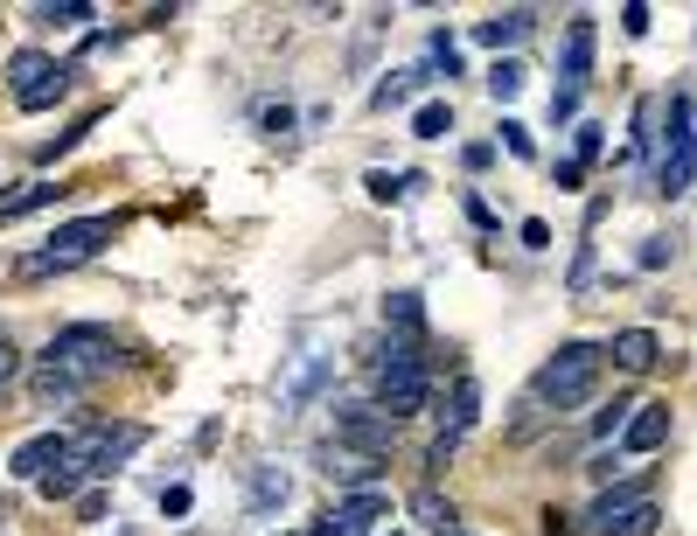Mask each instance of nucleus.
Returning a JSON list of instances; mask_svg holds the SVG:
<instances>
[{"instance_id":"obj_1","label":"nucleus","mask_w":697,"mask_h":536,"mask_svg":"<svg viewBox=\"0 0 697 536\" xmlns=\"http://www.w3.org/2000/svg\"><path fill=\"white\" fill-rule=\"evenodd\" d=\"M119 363V342H112V328H63L50 349H42V369L29 376V390L35 397H77L84 384H98L105 369Z\"/></svg>"},{"instance_id":"obj_2","label":"nucleus","mask_w":697,"mask_h":536,"mask_svg":"<svg viewBox=\"0 0 697 536\" xmlns=\"http://www.w3.org/2000/svg\"><path fill=\"white\" fill-rule=\"evenodd\" d=\"M600 369H607V349H593V342H565L551 363L537 369L530 397H537V405H551V411H572V405H586V397H593Z\"/></svg>"},{"instance_id":"obj_3","label":"nucleus","mask_w":697,"mask_h":536,"mask_svg":"<svg viewBox=\"0 0 697 536\" xmlns=\"http://www.w3.org/2000/svg\"><path fill=\"white\" fill-rule=\"evenodd\" d=\"M112 231H119L112 216H77V223H63V231H56L50 244H42V251H29V258H21L14 272H21V279H50V272H71V265L98 258L105 244H112Z\"/></svg>"},{"instance_id":"obj_4","label":"nucleus","mask_w":697,"mask_h":536,"mask_svg":"<svg viewBox=\"0 0 697 536\" xmlns=\"http://www.w3.org/2000/svg\"><path fill=\"white\" fill-rule=\"evenodd\" d=\"M697 182V105L690 92L669 98V140H663V161H656V189L663 195H684Z\"/></svg>"},{"instance_id":"obj_5","label":"nucleus","mask_w":697,"mask_h":536,"mask_svg":"<svg viewBox=\"0 0 697 536\" xmlns=\"http://www.w3.org/2000/svg\"><path fill=\"white\" fill-rule=\"evenodd\" d=\"M8 92H14L21 111H50L63 92H71V63H56L42 50H14L8 56Z\"/></svg>"},{"instance_id":"obj_6","label":"nucleus","mask_w":697,"mask_h":536,"mask_svg":"<svg viewBox=\"0 0 697 536\" xmlns=\"http://www.w3.org/2000/svg\"><path fill=\"white\" fill-rule=\"evenodd\" d=\"M656 502L642 495V487H614V495L593 502V516H586V529L593 536H656Z\"/></svg>"},{"instance_id":"obj_7","label":"nucleus","mask_w":697,"mask_h":536,"mask_svg":"<svg viewBox=\"0 0 697 536\" xmlns=\"http://www.w3.org/2000/svg\"><path fill=\"white\" fill-rule=\"evenodd\" d=\"M140 439H147L140 426H105V418H92L84 432H71V460L84 467V474H112V467L133 453Z\"/></svg>"},{"instance_id":"obj_8","label":"nucleus","mask_w":697,"mask_h":536,"mask_svg":"<svg viewBox=\"0 0 697 536\" xmlns=\"http://www.w3.org/2000/svg\"><path fill=\"white\" fill-rule=\"evenodd\" d=\"M593 14H579L572 21V29H565V63H558V71H565V84H558V92H551V119H572V111H579V92H586V71H593Z\"/></svg>"},{"instance_id":"obj_9","label":"nucleus","mask_w":697,"mask_h":536,"mask_svg":"<svg viewBox=\"0 0 697 536\" xmlns=\"http://www.w3.org/2000/svg\"><path fill=\"white\" fill-rule=\"evenodd\" d=\"M335 446H356V453L384 460L390 453V418L377 405H335Z\"/></svg>"},{"instance_id":"obj_10","label":"nucleus","mask_w":697,"mask_h":536,"mask_svg":"<svg viewBox=\"0 0 697 536\" xmlns=\"http://www.w3.org/2000/svg\"><path fill=\"white\" fill-rule=\"evenodd\" d=\"M390 516V502L377 495V487H363V495H349V502H335L329 508V516H321L314 523V536H369V529H377Z\"/></svg>"},{"instance_id":"obj_11","label":"nucleus","mask_w":697,"mask_h":536,"mask_svg":"<svg viewBox=\"0 0 697 536\" xmlns=\"http://www.w3.org/2000/svg\"><path fill=\"white\" fill-rule=\"evenodd\" d=\"M377 397H384V418L426 411V363H390V369H377Z\"/></svg>"},{"instance_id":"obj_12","label":"nucleus","mask_w":697,"mask_h":536,"mask_svg":"<svg viewBox=\"0 0 697 536\" xmlns=\"http://www.w3.org/2000/svg\"><path fill=\"white\" fill-rule=\"evenodd\" d=\"M663 439H669V405L648 397V405H635V418L621 426V453H656Z\"/></svg>"},{"instance_id":"obj_13","label":"nucleus","mask_w":697,"mask_h":536,"mask_svg":"<svg viewBox=\"0 0 697 536\" xmlns=\"http://www.w3.org/2000/svg\"><path fill=\"white\" fill-rule=\"evenodd\" d=\"M63 453H71V439H63V432H35V439H21V446H14L8 474H21V481H42V474H50V467H56Z\"/></svg>"},{"instance_id":"obj_14","label":"nucleus","mask_w":697,"mask_h":536,"mask_svg":"<svg viewBox=\"0 0 697 536\" xmlns=\"http://www.w3.org/2000/svg\"><path fill=\"white\" fill-rule=\"evenodd\" d=\"M314 460H321V474H329V481H349V487H369V481H377V474H384V460H369V453H356V446H335V439H329V446H321V453H314Z\"/></svg>"},{"instance_id":"obj_15","label":"nucleus","mask_w":697,"mask_h":536,"mask_svg":"<svg viewBox=\"0 0 697 536\" xmlns=\"http://www.w3.org/2000/svg\"><path fill=\"white\" fill-rule=\"evenodd\" d=\"M530 8H503V14H489V21H474V42H489V50H510V42L530 35Z\"/></svg>"},{"instance_id":"obj_16","label":"nucleus","mask_w":697,"mask_h":536,"mask_svg":"<svg viewBox=\"0 0 697 536\" xmlns=\"http://www.w3.org/2000/svg\"><path fill=\"white\" fill-rule=\"evenodd\" d=\"M607 355H614V363L621 369H656V355H663V342H656V334H648V328H628V334H614V349H607Z\"/></svg>"},{"instance_id":"obj_17","label":"nucleus","mask_w":697,"mask_h":536,"mask_svg":"<svg viewBox=\"0 0 697 536\" xmlns=\"http://www.w3.org/2000/svg\"><path fill=\"white\" fill-rule=\"evenodd\" d=\"M411 516H419L432 536H447V529H461V516H453V502H440V487H419L411 495Z\"/></svg>"},{"instance_id":"obj_18","label":"nucleus","mask_w":697,"mask_h":536,"mask_svg":"<svg viewBox=\"0 0 697 536\" xmlns=\"http://www.w3.org/2000/svg\"><path fill=\"white\" fill-rule=\"evenodd\" d=\"M384 321H390V328H405V342H419V334H426V307H419V293H390V300H384Z\"/></svg>"},{"instance_id":"obj_19","label":"nucleus","mask_w":697,"mask_h":536,"mask_svg":"<svg viewBox=\"0 0 697 536\" xmlns=\"http://www.w3.org/2000/svg\"><path fill=\"white\" fill-rule=\"evenodd\" d=\"M35 487H42L50 502H77V487H84V467H77L71 453H63V460H56V467H50V474H42Z\"/></svg>"},{"instance_id":"obj_20","label":"nucleus","mask_w":697,"mask_h":536,"mask_svg":"<svg viewBox=\"0 0 697 536\" xmlns=\"http://www.w3.org/2000/svg\"><path fill=\"white\" fill-rule=\"evenodd\" d=\"M474 411H482V384H474V376H461V384H453V411H447V432L461 439V432L474 426Z\"/></svg>"},{"instance_id":"obj_21","label":"nucleus","mask_w":697,"mask_h":536,"mask_svg":"<svg viewBox=\"0 0 697 536\" xmlns=\"http://www.w3.org/2000/svg\"><path fill=\"white\" fill-rule=\"evenodd\" d=\"M287 474H279V467H251V508H258V516H266V508H279V502H287Z\"/></svg>"},{"instance_id":"obj_22","label":"nucleus","mask_w":697,"mask_h":536,"mask_svg":"<svg viewBox=\"0 0 697 536\" xmlns=\"http://www.w3.org/2000/svg\"><path fill=\"white\" fill-rule=\"evenodd\" d=\"M56 182H29V189H14V195H0V223L8 216H29V210H42V203H56Z\"/></svg>"},{"instance_id":"obj_23","label":"nucleus","mask_w":697,"mask_h":536,"mask_svg":"<svg viewBox=\"0 0 697 536\" xmlns=\"http://www.w3.org/2000/svg\"><path fill=\"white\" fill-rule=\"evenodd\" d=\"M447 132H453V105L432 98V105L411 111V140H447Z\"/></svg>"},{"instance_id":"obj_24","label":"nucleus","mask_w":697,"mask_h":536,"mask_svg":"<svg viewBox=\"0 0 697 536\" xmlns=\"http://www.w3.org/2000/svg\"><path fill=\"white\" fill-rule=\"evenodd\" d=\"M419 84H426V71H398V77H384V84H377V111H390V105H405L411 92H419Z\"/></svg>"},{"instance_id":"obj_25","label":"nucleus","mask_w":697,"mask_h":536,"mask_svg":"<svg viewBox=\"0 0 697 536\" xmlns=\"http://www.w3.org/2000/svg\"><path fill=\"white\" fill-rule=\"evenodd\" d=\"M321 376H329V363H321V355H308V363L293 369V384H287V405H300V397H314V390H321Z\"/></svg>"},{"instance_id":"obj_26","label":"nucleus","mask_w":697,"mask_h":536,"mask_svg":"<svg viewBox=\"0 0 697 536\" xmlns=\"http://www.w3.org/2000/svg\"><path fill=\"white\" fill-rule=\"evenodd\" d=\"M489 92H495V98H503V105H510V98L523 92V63H510V56H495V71H489Z\"/></svg>"},{"instance_id":"obj_27","label":"nucleus","mask_w":697,"mask_h":536,"mask_svg":"<svg viewBox=\"0 0 697 536\" xmlns=\"http://www.w3.org/2000/svg\"><path fill=\"white\" fill-rule=\"evenodd\" d=\"M363 189L377 195V203H398V195L411 189V174H384V168H369V174H363Z\"/></svg>"},{"instance_id":"obj_28","label":"nucleus","mask_w":697,"mask_h":536,"mask_svg":"<svg viewBox=\"0 0 697 536\" xmlns=\"http://www.w3.org/2000/svg\"><path fill=\"white\" fill-rule=\"evenodd\" d=\"M35 21H50V29H77V21H92L84 0H63V8H35Z\"/></svg>"},{"instance_id":"obj_29","label":"nucleus","mask_w":697,"mask_h":536,"mask_svg":"<svg viewBox=\"0 0 697 536\" xmlns=\"http://www.w3.org/2000/svg\"><path fill=\"white\" fill-rule=\"evenodd\" d=\"M669 251H677V244H669V237H648L635 265H642V272H656V265H669Z\"/></svg>"},{"instance_id":"obj_30","label":"nucleus","mask_w":697,"mask_h":536,"mask_svg":"<svg viewBox=\"0 0 697 536\" xmlns=\"http://www.w3.org/2000/svg\"><path fill=\"white\" fill-rule=\"evenodd\" d=\"M503 147L516 153V161H530V153H537V147H530V132H523L516 119H503Z\"/></svg>"},{"instance_id":"obj_31","label":"nucleus","mask_w":697,"mask_h":536,"mask_svg":"<svg viewBox=\"0 0 697 536\" xmlns=\"http://www.w3.org/2000/svg\"><path fill=\"white\" fill-rule=\"evenodd\" d=\"M523 244H530V251H551V223H544V216H523Z\"/></svg>"},{"instance_id":"obj_32","label":"nucleus","mask_w":697,"mask_h":536,"mask_svg":"<svg viewBox=\"0 0 697 536\" xmlns=\"http://www.w3.org/2000/svg\"><path fill=\"white\" fill-rule=\"evenodd\" d=\"M648 21H656V14H648L642 0H628V8H621V29H628V35H648Z\"/></svg>"},{"instance_id":"obj_33","label":"nucleus","mask_w":697,"mask_h":536,"mask_svg":"<svg viewBox=\"0 0 697 536\" xmlns=\"http://www.w3.org/2000/svg\"><path fill=\"white\" fill-rule=\"evenodd\" d=\"M648 119H656V105H635V140H628L635 153H648V140H656V132H648Z\"/></svg>"},{"instance_id":"obj_34","label":"nucleus","mask_w":697,"mask_h":536,"mask_svg":"<svg viewBox=\"0 0 697 536\" xmlns=\"http://www.w3.org/2000/svg\"><path fill=\"white\" fill-rule=\"evenodd\" d=\"M161 516H189V487H182V481L161 487Z\"/></svg>"},{"instance_id":"obj_35","label":"nucleus","mask_w":697,"mask_h":536,"mask_svg":"<svg viewBox=\"0 0 697 536\" xmlns=\"http://www.w3.org/2000/svg\"><path fill=\"white\" fill-rule=\"evenodd\" d=\"M600 147H607V132H600V126H579V168H586V161H593V153H600Z\"/></svg>"},{"instance_id":"obj_36","label":"nucleus","mask_w":697,"mask_h":536,"mask_svg":"<svg viewBox=\"0 0 697 536\" xmlns=\"http://www.w3.org/2000/svg\"><path fill=\"white\" fill-rule=\"evenodd\" d=\"M8 376H14V349L0 342V384H8Z\"/></svg>"},{"instance_id":"obj_37","label":"nucleus","mask_w":697,"mask_h":536,"mask_svg":"<svg viewBox=\"0 0 697 536\" xmlns=\"http://www.w3.org/2000/svg\"><path fill=\"white\" fill-rule=\"evenodd\" d=\"M447 536H474V529H447Z\"/></svg>"}]
</instances>
